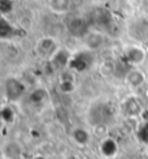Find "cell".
Instances as JSON below:
<instances>
[{"instance_id": "obj_17", "label": "cell", "mask_w": 148, "mask_h": 159, "mask_svg": "<svg viewBox=\"0 0 148 159\" xmlns=\"http://www.w3.org/2000/svg\"><path fill=\"white\" fill-rule=\"evenodd\" d=\"M46 98H47V91L43 88L35 89L30 93V101L33 103H42Z\"/></svg>"}, {"instance_id": "obj_22", "label": "cell", "mask_w": 148, "mask_h": 159, "mask_svg": "<svg viewBox=\"0 0 148 159\" xmlns=\"http://www.w3.org/2000/svg\"><path fill=\"white\" fill-rule=\"evenodd\" d=\"M66 159H77V158H76V157H74V155H69V157H68V158H66Z\"/></svg>"}, {"instance_id": "obj_1", "label": "cell", "mask_w": 148, "mask_h": 159, "mask_svg": "<svg viewBox=\"0 0 148 159\" xmlns=\"http://www.w3.org/2000/svg\"><path fill=\"white\" fill-rule=\"evenodd\" d=\"M124 56L127 64L133 65V67H137V65H140L144 63L147 52L140 46H127L124 51Z\"/></svg>"}, {"instance_id": "obj_4", "label": "cell", "mask_w": 148, "mask_h": 159, "mask_svg": "<svg viewBox=\"0 0 148 159\" xmlns=\"http://www.w3.org/2000/svg\"><path fill=\"white\" fill-rule=\"evenodd\" d=\"M25 90V85L15 77H11L5 81V95L9 101H17L18 98L22 97Z\"/></svg>"}, {"instance_id": "obj_10", "label": "cell", "mask_w": 148, "mask_h": 159, "mask_svg": "<svg viewBox=\"0 0 148 159\" xmlns=\"http://www.w3.org/2000/svg\"><path fill=\"white\" fill-rule=\"evenodd\" d=\"M124 111L129 117H137L142 114V104L135 97H129L125 99L124 102Z\"/></svg>"}, {"instance_id": "obj_23", "label": "cell", "mask_w": 148, "mask_h": 159, "mask_svg": "<svg viewBox=\"0 0 148 159\" xmlns=\"http://www.w3.org/2000/svg\"><path fill=\"white\" fill-rule=\"evenodd\" d=\"M147 97H148V89H147Z\"/></svg>"}, {"instance_id": "obj_11", "label": "cell", "mask_w": 148, "mask_h": 159, "mask_svg": "<svg viewBox=\"0 0 148 159\" xmlns=\"http://www.w3.org/2000/svg\"><path fill=\"white\" fill-rule=\"evenodd\" d=\"M83 39H85L86 47L90 51L100 48L104 43V35L102 34V33H98V31H90Z\"/></svg>"}, {"instance_id": "obj_20", "label": "cell", "mask_w": 148, "mask_h": 159, "mask_svg": "<svg viewBox=\"0 0 148 159\" xmlns=\"http://www.w3.org/2000/svg\"><path fill=\"white\" fill-rule=\"evenodd\" d=\"M12 4L13 2H11V0H0V13L3 16L5 13H8L12 9Z\"/></svg>"}, {"instance_id": "obj_15", "label": "cell", "mask_w": 148, "mask_h": 159, "mask_svg": "<svg viewBox=\"0 0 148 159\" xmlns=\"http://www.w3.org/2000/svg\"><path fill=\"white\" fill-rule=\"evenodd\" d=\"M0 117H2V120L4 123L12 124L16 119V112L13 111V108L11 106H4V107L0 110Z\"/></svg>"}, {"instance_id": "obj_13", "label": "cell", "mask_w": 148, "mask_h": 159, "mask_svg": "<svg viewBox=\"0 0 148 159\" xmlns=\"http://www.w3.org/2000/svg\"><path fill=\"white\" fill-rule=\"evenodd\" d=\"M18 31L20 30L13 28L4 16H0V38H12L17 35Z\"/></svg>"}, {"instance_id": "obj_12", "label": "cell", "mask_w": 148, "mask_h": 159, "mask_svg": "<svg viewBox=\"0 0 148 159\" xmlns=\"http://www.w3.org/2000/svg\"><path fill=\"white\" fill-rule=\"evenodd\" d=\"M72 138L73 141L81 145V146H86L87 143L90 142V138H91V134L87 132L85 128H74L73 132H72Z\"/></svg>"}, {"instance_id": "obj_16", "label": "cell", "mask_w": 148, "mask_h": 159, "mask_svg": "<svg viewBox=\"0 0 148 159\" xmlns=\"http://www.w3.org/2000/svg\"><path fill=\"white\" fill-rule=\"evenodd\" d=\"M16 146V143L15 142H11V143H8L5 146V149H4V155L7 157V158H9V159H17L18 157H20V154H21V148H20V145L18 146L13 150V148Z\"/></svg>"}, {"instance_id": "obj_7", "label": "cell", "mask_w": 148, "mask_h": 159, "mask_svg": "<svg viewBox=\"0 0 148 159\" xmlns=\"http://www.w3.org/2000/svg\"><path fill=\"white\" fill-rule=\"evenodd\" d=\"M99 151L104 158H114L118 153V143L112 137H104L99 143Z\"/></svg>"}, {"instance_id": "obj_14", "label": "cell", "mask_w": 148, "mask_h": 159, "mask_svg": "<svg viewBox=\"0 0 148 159\" xmlns=\"http://www.w3.org/2000/svg\"><path fill=\"white\" fill-rule=\"evenodd\" d=\"M72 0H50V8L53 13L64 15L70 9Z\"/></svg>"}, {"instance_id": "obj_5", "label": "cell", "mask_w": 148, "mask_h": 159, "mask_svg": "<svg viewBox=\"0 0 148 159\" xmlns=\"http://www.w3.org/2000/svg\"><path fill=\"white\" fill-rule=\"evenodd\" d=\"M89 22L82 17H74L68 24V29L74 37L77 38H85L90 33Z\"/></svg>"}, {"instance_id": "obj_2", "label": "cell", "mask_w": 148, "mask_h": 159, "mask_svg": "<svg viewBox=\"0 0 148 159\" xmlns=\"http://www.w3.org/2000/svg\"><path fill=\"white\" fill-rule=\"evenodd\" d=\"M35 50H37V54L40 57L48 59L50 60V59L55 55V52L59 50V47H57L55 39H52L51 37H44L37 42Z\"/></svg>"}, {"instance_id": "obj_9", "label": "cell", "mask_w": 148, "mask_h": 159, "mask_svg": "<svg viewBox=\"0 0 148 159\" xmlns=\"http://www.w3.org/2000/svg\"><path fill=\"white\" fill-rule=\"evenodd\" d=\"M125 81L131 89H138L146 82V75L140 69L133 68L127 72V75L125 76Z\"/></svg>"}, {"instance_id": "obj_6", "label": "cell", "mask_w": 148, "mask_h": 159, "mask_svg": "<svg viewBox=\"0 0 148 159\" xmlns=\"http://www.w3.org/2000/svg\"><path fill=\"white\" fill-rule=\"evenodd\" d=\"M72 59V55L68 50L65 48H59L55 55H53L48 63L53 69H60V68H65V67H69V61Z\"/></svg>"}, {"instance_id": "obj_3", "label": "cell", "mask_w": 148, "mask_h": 159, "mask_svg": "<svg viewBox=\"0 0 148 159\" xmlns=\"http://www.w3.org/2000/svg\"><path fill=\"white\" fill-rule=\"evenodd\" d=\"M91 63H92V59H91L89 52H78L76 55H72L68 68L82 73V72H86L90 68Z\"/></svg>"}, {"instance_id": "obj_8", "label": "cell", "mask_w": 148, "mask_h": 159, "mask_svg": "<svg viewBox=\"0 0 148 159\" xmlns=\"http://www.w3.org/2000/svg\"><path fill=\"white\" fill-rule=\"evenodd\" d=\"M90 16H91L92 22L98 26L108 28L112 24V15L105 8H94L92 12L90 13Z\"/></svg>"}, {"instance_id": "obj_21", "label": "cell", "mask_w": 148, "mask_h": 159, "mask_svg": "<svg viewBox=\"0 0 148 159\" xmlns=\"http://www.w3.org/2000/svg\"><path fill=\"white\" fill-rule=\"evenodd\" d=\"M34 159H47V158H46V157H43V155H37Z\"/></svg>"}, {"instance_id": "obj_18", "label": "cell", "mask_w": 148, "mask_h": 159, "mask_svg": "<svg viewBox=\"0 0 148 159\" xmlns=\"http://www.w3.org/2000/svg\"><path fill=\"white\" fill-rule=\"evenodd\" d=\"M76 89V85H74L73 80H60L59 82V90L64 93V94H70Z\"/></svg>"}, {"instance_id": "obj_19", "label": "cell", "mask_w": 148, "mask_h": 159, "mask_svg": "<svg viewBox=\"0 0 148 159\" xmlns=\"http://www.w3.org/2000/svg\"><path fill=\"white\" fill-rule=\"evenodd\" d=\"M138 136L143 142H148V121H143L138 128Z\"/></svg>"}]
</instances>
